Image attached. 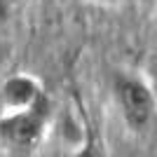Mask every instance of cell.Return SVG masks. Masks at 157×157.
<instances>
[{
  "instance_id": "obj_1",
  "label": "cell",
  "mask_w": 157,
  "mask_h": 157,
  "mask_svg": "<svg viewBox=\"0 0 157 157\" xmlns=\"http://www.w3.org/2000/svg\"><path fill=\"white\" fill-rule=\"evenodd\" d=\"M113 98L129 131L141 134L152 124L157 101L150 85L143 78L131 75V73H117L113 80Z\"/></svg>"
},
{
  "instance_id": "obj_2",
  "label": "cell",
  "mask_w": 157,
  "mask_h": 157,
  "mask_svg": "<svg viewBox=\"0 0 157 157\" xmlns=\"http://www.w3.org/2000/svg\"><path fill=\"white\" fill-rule=\"evenodd\" d=\"M47 122H49V98L42 96L38 103L19 110H7V115L0 117V141L21 152L33 150L45 136Z\"/></svg>"
},
{
  "instance_id": "obj_3",
  "label": "cell",
  "mask_w": 157,
  "mask_h": 157,
  "mask_svg": "<svg viewBox=\"0 0 157 157\" xmlns=\"http://www.w3.org/2000/svg\"><path fill=\"white\" fill-rule=\"evenodd\" d=\"M42 96H45L42 87L31 75H12L0 87V98H2V105H5L7 110L28 108V105L38 103Z\"/></svg>"
},
{
  "instance_id": "obj_4",
  "label": "cell",
  "mask_w": 157,
  "mask_h": 157,
  "mask_svg": "<svg viewBox=\"0 0 157 157\" xmlns=\"http://www.w3.org/2000/svg\"><path fill=\"white\" fill-rule=\"evenodd\" d=\"M12 10H14L12 0H0V26H2V24H5V21L10 19Z\"/></svg>"
},
{
  "instance_id": "obj_5",
  "label": "cell",
  "mask_w": 157,
  "mask_h": 157,
  "mask_svg": "<svg viewBox=\"0 0 157 157\" xmlns=\"http://www.w3.org/2000/svg\"><path fill=\"white\" fill-rule=\"evenodd\" d=\"M101 2H105V5H117V2H122V0H101Z\"/></svg>"
},
{
  "instance_id": "obj_6",
  "label": "cell",
  "mask_w": 157,
  "mask_h": 157,
  "mask_svg": "<svg viewBox=\"0 0 157 157\" xmlns=\"http://www.w3.org/2000/svg\"><path fill=\"white\" fill-rule=\"evenodd\" d=\"M21 2H24V0H12V5L17 7V5H21Z\"/></svg>"
},
{
  "instance_id": "obj_7",
  "label": "cell",
  "mask_w": 157,
  "mask_h": 157,
  "mask_svg": "<svg viewBox=\"0 0 157 157\" xmlns=\"http://www.w3.org/2000/svg\"><path fill=\"white\" fill-rule=\"evenodd\" d=\"M155 28H157V17H155Z\"/></svg>"
}]
</instances>
